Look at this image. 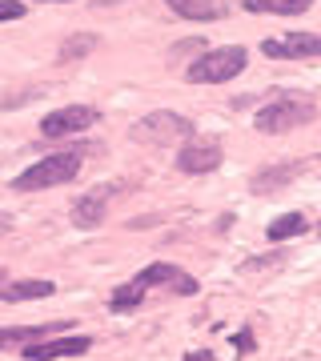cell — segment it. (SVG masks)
Returning <instances> with one entry per match:
<instances>
[{"mask_svg":"<svg viewBox=\"0 0 321 361\" xmlns=\"http://www.w3.org/2000/svg\"><path fill=\"white\" fill-rule=\"evenodd\" d=\"M0 285H4V269H0Z\"/></svg>","mask_w":321,"mask_h":361,"instance_id":"7402d4cb","label":"cell"},{"mask_svg":"<svg viewBox=\"0 0 321 361\" xmlns=\"http://www.w3.org/2000/svg\"><path fill=\"white\" fill-rule=\"evenodd\" d=\"M313 0H245V13H273V16H301Z\"/></svg>","mask_w":321,"mask_h":361,"instance_id":"9a60e30c","label":"cell"},{"mask_svg":"<svg viewBox=\"0 0 321 361\" xmlns=\"http://www.w3.org/2000/svg\"><path fill=\"white\" fill-rule=\"evenodd\" d=\"M233 345L241 349V353H253V334H249V329H241V334L233 337Z\"/></svg>","mask_w":321,"mask_h":361,"instance_id":"ffe728a7","label":"cell"},{"mask_svg":"<svg viewBox=\"0 0 321 361\" xmlns=\"http://www.w3.org/2000/svg\"><path fill=\"white\" fill-rule=\"evenodd\" d=\"M77 173H80V153H52L37 165H28L13 180V189L16 193H37V189H52V185H68Z\"/></svg>","mask_w":321,"mask_h":361,"instance_id":"7a4b0ae2","label":"cell"},{"mask_svg":"<svg viewBox=\"0 0 321 361\" xmlns=\"http://www.w3.org/2000/svg\"><path fill=\"white\" fill-rule=\"evenodd\" d=\"M265 233H269V241H289V237H301V233H305V217H301V213H281V217L273 221Z\"/></svg>","mask_w":321,"mask_h":361,"instance_id":"2e32d148","label":"cell"},{"mask_svg":"<svg viewBox=\"0 0 321 361\" xmlns=\"http://www.w3.org/2000/svg\"><path fill=\"white\" fill-rule=\"evenodd\" d=\"M68 322H49V325H16V329H0V349L8 345H28V341H44L52 334H64Z\"/></svg>","mask_w":321,"mask_h":361,"instance_id":"8fae6325","label":"cell"},{"mask_svg":"<svg viewBox=\"0 0 321 361\" xmlns=\"http://www.w3.org/2000/svg\"><path fill=\"white\" fill-rule=\"evenodd\" d=\"M20 16H25L20 0H0V20H20Z\"/></svg>","mask_w":321,"mask_h":361,"instance_id":"d6986e66","label":"cell"},{"mask_svg":"<svg viewBox=\"0 0 321 361\" xmlns=\"http://www.w3.org/2000/svg\"><path fill=\"white\" fill-rule=\"evenodd\" d=\"M169 8L185 20H217L221 16V4L217 0H165Z\"/></svg>","mask_w":321,"mask_h":361,"instance_id":"5bb4252c","label":"cell"},{"mask_svg":"<svg viewBox=\"0 0 321 361\" xmlns=\"http://www.w3.org/2000/svg\"><path fill=\"white\" fill-rule=\"evenodd\" d=\"M245 61H249V52H245L241 44L209 49L185 68V80H189V85H225V80H233L245 68Z\"/></svg>","mask_w":321,"mask_h":361,"instance_id":"6da1fadb","label":"cell"},{"mask_svg":"<svg viewBox=\"0 0 321 361\" xmlns=\"http://www.w3.org/2000/svg\"><path fill=\"white\" fill-rule=\"evenodd\" d=\"M89 337H44V341H28L25 357L28 361H56V357H77V353H89Z\"/></svg>","mask_w":321,"mask_h":361,"instance_id":"9c48e42d","label":"cell"},{"mask_svg":"<svg viewBox=\"0 0 321 361\" xmlns=\"http://www.w3.org/2000/svg\"><path fill=\"white\" fill-rule=\"evenodd\" d=\"M113 185H97V189H89L85 197H77L73 201V221H77L80 229H92V225H101L104 213H109V201H113Z\"/></svg>","mask_w":321,"mask_h":361,"instance_id":"30bf717a","label":"cell"},{"mask_svg":"<svg viewBox=\"0 0 321 361\" xmlns=\"http://www.w3.org/2000/svg\"><path fill=\"white\" fill-rule=\"evenodd\" d=\"M141 297H145L141 285H137V281H125L113 297H109V305H113L116 313H125V310H137V305H141Z\"/></svg>","mask_w":321,"mask_h":361,"instance_id":"e0dca14e","label":"cell"},{"mask_svg":"<svg viewBox=\"0 0 321 361\" xmlns=\"http://www.w3.org/2000/svg\"><path fill=\"white\" fill-rule=\"evenodd\" d=\"M313 116H317L313 101H305V97H277V101H269L265 109H257L253 125H257V133L277 137V133H289V129H297V125H309Z\"/></svg>","mask_w":321,"mask_h":361,"instance_id":"3957f363","label":"cell"},{"mask_svg":"<svg viewBox=\"0 0 321 361\" xmlns=\"http://www.w3.org/2000/svg\"><path fill=\"white\" fill-rule=\"evenodd\" d=\"M265 56L273 61H309L321 56V32H285V37H269L261 44Z\"/></svg>","mask_w":321,"mask_h":361,"instance_id":"52a82bcc","label":"cell"},{"mask_svg":"<svg viewBox=\"0 0 321 361\" xmlns=\"http://www.w3.org/2000/svg\"><path fill=\"white\" fill-rule=\"evenodd\" d=\"M301 173V165H273V169H261V173H253V193H273V189H281V185H289V180Z\"/></svg>","mask_w":321,"mask_h":361,"instance_id":"4fadbf2b","label":"cell"},{"mask_svg":"<svg viewBox=\"0 0 321 361\" xmlns=\"http://www.w3.org/2000/svg\"><path fill=\"white\" fill-rule=\"evenodd\" d=\"M133 137L145 145H173V141H189L193 137V121L181 113H149L137 121Z\"/></svg>","mask_w":321,"mask_h":361,"instance_id":"277c9868","label":"cell"},{"mask_svg":"<svg viewBox=\"0 0 321 361\" xmlns=\"http://www.w3.org/2000/svg\"><path fill=\"white\" fill-rule=\"evenodd\" d=\"M52 293H56V285H52V281L32 277V281H13L8 289H0V301L16 305V301H40V297H52Z\"/></svg>","mask_w":321,"mask_h":361,"instance_id":"7c38bea8","label":"cell"},{"mask_svg":"<svg viewBox=\"0 0 321 361\" xmlns=\"http://www.w3.org/2000/svg\"><path fill=\"white\" fill-rule=\"evenodd\" d=\"M221 161H225V153H221L217 137H189V141L181 145V153H177L181 173H213Z\"/></svg>","mask_w":321,"mask_h":361,"instance_id":"8992f818","label":"cell"},{"mask_svg":"<svg viewBox=\"0 0 321 361\" xmlns=\"http://www.w3.org/2000/svg\"><path fill=\"white\" fill-rule=\"evenodd\" d=\"M133 281L141 285V289H157V285H165V289H173V293L181 297H193L201 285L193 281L185 269H177V265H169V261H157V265H149V269H141Z\"/></svg>","mask_w":321,"mask_h":361,"instance_id":"ba28073f","label":"cell"},{"mask_svg":"<svg viewBox=\"0 0 321 361\" xmlns=\"http://www.w3.org/2000/svg\"><path fill=\"white\" fill-rule=\"evenodd\" d=\"M92 44H97L92 37H77V40H68V44L61 49V61H73V56H85V52L92 49Z\"/></svg>","mask_w":321,"mask_h":361,"instance_id":"ac0fdd59","label":"cell"},{"mask_svg":"<svg viewBox=\"0 0 321 361\" xmlns=\"http://www.w3.org/2000/svg\"><path fill=\"white\" fill-rule=\"evenodd\" d=\"M97 125V109L92 104H64V109H52L44 121H40V137H77V133L92 129Z\"/></svg>","mask_w":321,"mask_h":361,"instance_id":"5b68a950","label":"cell"},{"mask_svg":"<svg viewBox=\"0 0 321 361\" xmlns=\"http://www.w3.org/2000/svg\"><path fill=\"white\" fill-rule=\"evenodd\" d=\"M49 4H61V0H49Z\"/></svg>","mask_w":321,"mask_h":361,"instance_id":"603a6c76","label":"cell"},{"mask_svg":"<svg viewBox=\"0 0 321 361\" xmlns=\"http://www.w3.org/2000/svg\"><path fill=\"white\" fill-rule=\"evenodd\" d=\"M185 361H209V353H185Z\"/></svg>","mask_w":321,"mask_h":361,"instance_id":"44dd1931","label":"cell"}]
</instances>
